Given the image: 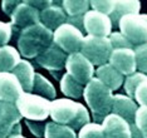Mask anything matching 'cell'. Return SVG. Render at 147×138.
I'll use <instances>...</instances> for the list:
<instances>
[{
	"label": "cell",
	"mask_w": 147,
	"mask_h": 138,
	"mask_svg": "<svg viewBox=\"0 0 147 138\" xmlns=\"http://www.w3.org/2000/svg\"><path fill=\"white\" fill-rule=\"evenodd\" d=\"M49 116L55 123L68 126L73 131H81L86 124L91 123L89 113L83 104L65 98L51 102Z\"/></svg>",
	"instance_id": "obj_1"
},
{
	"label": "cell",
	"mask_w": 147,
	"mask_h": 138,
	"mask_svg": "<svg viewBox=\"0 0 147 138\" xmlns=\"http://www.w3.org/2000/svg\"><path fill=\"white\" fill-rule=\"evenodd\" d=\"M54 32L44 26L42 23L25 28L18 38L19 53L25 58H36L51 46Z\"/></svg>",
	"instance_id": "obj_2"
},
{
	"label": "cell",
	"mask_w": 147,
	"mask_h": 138,
	"mask_svg": "<svg viewBox=\"0 0 147 138\" xmlns=\"http://www.w3.org/2000/svg\"><path fill=\"white\" fill-rule=\"evenodd\" d=\"M84 99L93 114L96 123H101L112 112L113 94L98 78H93L84 88Z\"/></svg>",
	"instance_id": "obj_3"
},
{
	"label": "cell",
	"mask_w": 147,
	"mask_h": 138,
	"mask_svg": "<svg viewBox=\"0 0 147 138\" xmlns=\"http://www.w3.org/2000/svg\"><path fill=\"white\" fill-rule=\"evenodd\" d=\"M121 34L135 46L147 44L146 14H129L119 20Z\"/></svg>",
	"instance_id": "obj_4"
},
{
	"label": "cell",
	"mask_w": 147,
	"mask_h": 138,
	"mask_svg": "<svg viewBox=\"0 0 147 138\" xmlns=\"http://www.w3.org/2000/svg\"><path fill=\"white\" fill-rule=\"evenodd\" d=\"M113 52L109 38H101V36H84L81 54H83L93 65H105L109 62L111 54Z\"/></svg>",
	"instance_id": "obj_5"
},
{
	"label": "cell",
	"mask_w": 147,
	"mask_h": 138,
	"mask_svg": "<svg viewBox=\"0 0 147 138\" xmlns=\"http://www.w3.org/2000/svg\"><path fill=\"white\" fill-rule=\"evenodd\" d=\"M16 108L22 117L29 120H44L49 116L51 100L32 93H24L16 100Z\"/></svg>",
	"instance_id": "obj_6"
},
{
	"label": "cell",
	"mask_w": 147,
	"mask_h": 138,
	"mask_svg": "<svg viewBox=\"0 0 147 138\" xmlns=\"http://www.w3.org/2000/svg\"><path fill=\"white\" fill-rule=\"evenodd\" d=\"M53 42L65 53L74 54V53H81L84 36L81 30L65 23L54 32Z\"/></svg>",
	"instance_id": "obj_7"
},
{
	"label": "cell",
	"mask_w": 147,
	"mask_h": 138,
	"mask_svg": "<svg viewBox=\"0 0 147 138\" xmlns=\"http://www.w3.org/2000/svg\"><path fill=\"white\" fill-rule=\"evenodd\" d=\"M22 114L14 103L0 102V138H11L22 133Z\"/></svg>",
	"instance_id": "obj_8"
},
{
	"label": "cell",
	"mask_w": 147,
	"mask_h": 138,
	"mask_svg": "<svg viewBox=\"0 0 147 138\" xmlns=\"http://www.w3.org/2000/svg\"><path fill=\"white\" fill-rule=\"evenodd\" d=\"M65 69L68 74H71L82 85H87L93 79V74H94L93 64L81 53H74V54L68 55Z\"/></svg>",
	"instance_id": "obj_9"
},
{
	"label": "cell",
	"mask_w": 147,
	"mask_h": 138,
	"mask_svg": "<svg viewBox=\"0 0 147 138\" xmlns=\"http://www.w3.org/2000/svg\"><path fill=\"white\" fill-rule=\"evenodd\" d=\"M84 30L88 35L108 38L112 32V22L108 15L98 13L96 10H88L84 14Z\"/></svg>",
	"instance_id": "obj_10"
},
{
	"label": "cell",
	"mask_w": 147,
	"mask_h": 138,
	"mask_svg": "<svg viewBox=\"0 0 147 138\" xmlns=\"http://www.w3.org/2000/svg\"><path fill=\"white\" fill-rule=\"evenodd\" d=\"M68 55L69 54H67L64 50H62L53 42L45 52L36 57L35 63L43 68L48 69L49 72H63V69L65 68Z\"/></svg>",
	"instance_id": "obj_11"
},
{
	"label": "cell",
	"mask_w": 147,
	"mask_h": 138,
	"mask_svg": "<svg viewBox=\"0 0 147 138\" xmlns=\"http://www.w3.org/2000/svg\"><path fill=\"white\" fill-rule=\"evenodd\" d=\"M11 25L15 29H25L40 23V11L29 5L26 1H22L11 14Z\"/></svg>",
	"instance_id": "obj_12"
},
{
	"label": "cell",
	"mask_w": 147,
	"mask_h": 138,
	"mask_svg": "<svg viewBox=\"0 0 147 138\" xmlns=\"http://www.w3.org/2000/svg\"><path fill=\"white\" fill-rule=\"evenodd\" d=\"M20 82L13 73H0V102L16 103L24 94Z\"/></svg>",
	"instance_id": "obj_13"
},
{
	"label": "cell",
	"mask_w": 147,
	"mask_h": 138,
	"mask_svg": "<svg viewBox=\"0 0 147 138\" xmlns=\"http://www.w3.org/2000/svg\"><path fill=\"white\" fill-rule=\"evenodd\" d=\"M109 64L113 68L117 69L122 75H132L136 73V55L133 49H113L111 58H109Z\"/></svg>",
	"instance_id": "obj_14"
},
{
	"label": "cell",
	"mask_w": 147,
	"mask_h": 138,
	"mask_svg": "<svg viewBox=\"0 0 147 138\" xmlns=\"http://www.w3.org/2000/svg\"><path fill=\"white\" fill-rule=\"evenodd\" d=\"M105 138H132L131 127L123 118L116 114H108L102 122Z\"/></svg>",
	"instance_id": "obj_15"
},
{
	"label": "cell",
	"mask_w": 147,
	"mask_h": 138,
	"mask_svg": "<svg viewBox=\"0 0 147 138\" xmlns=\"http://www.w3.org/2000/svg\"><path fill=\"white\" fill-rule=\"evenodd\" d=\"M65 10L63 9V1H52V5L40 11V23L52 32L67 23Z\"/></svg>",
	"instance_id": "obj_16"
},
{
	"label": "cell",
	"mask_w": 147,
	"mask_h": 138,
	"mask_svg": "<svg viewBox=\"0 0 147 138\" xmlns=\"http://www.w3.org/2000/svg\"><path fill=\"white\" fill-rule=\"evenodd\" d=\"M137 104L135 100L123 94H116L113 96V104H112V113L121 117L131 126L135 124L136 113H137Z\"/></svg>",
	"instance_id": "obj_17"
},
{
	"label": "cell",
	"mask_w": 147,
	"mask_h": 138,
	"mask_svg": "<svg viewBox=\"0 0 147 138\" xmlns=\"http://www.w3.org/2000/svg\"><path fill=\"white\" fill-rule=\"evenodd\" d=\"M96 75L111 90H117L123 83V75L117 69L113 68L109 63L98 67V69L96 70Z\"/></svg>",
	"instance_id": "obj_18"
},
{
	"label": "cell",
	"mask_w": 147,
	"mask_h": 138,
	"mask_svg": "<svg viewBox=\"0 0 147 138\" xmlns=\"http://www.w3.org/2000/svg\"><path fill=\"white\" fill-rule=\"evenodd\" d=\"M11 73L18 78L20 82L23 89L26 93L33 92V85H34V78H35V72L34 68L28 60H20L19 64L11 70Z\"/></svg>",
	"instance_id": "obj_19"
},
{
	"label": "cell",
	"mask_w": 147,
	"mask_h": 138,
	"mask_svg": "<svg viewBox=\"0 0 147 138\" xmlns=\"http://www.w3.org/2000/svg\"><path fill=\"white\" fill-rule=\"evenodd\" d=\"M140 9H141V3L137 1V0H131V1L119 0V1H115V9H113L112 14L109 15L112 25L118 26L119 20L123 16L129 14H138Z\"/></svg>",
	"instance_id": "obj_20"
},
{
	"label": "cell",
	"mask_w": 147,
	"mask_h": 138,
	"mask_svg": "<svg viewBox=\"0 0 147 138\" xmlns=\"http://www.w3.org/2000/svg\"><path fill=\"white\" fill-rule=\"evenodd\" d=\"M20 54L10 45L0 46V73H11L20 62Z\"/></svg>",
	"instance_id": "obj_21"
},
{
	"label": "cell",
	"mask_w": 147,
	"mask_h": 138,
	"mask_svg": "<svg viewBox=\"0 0 147 138\" xmlns=\"http://www.w3.org/2000/svg\"><path fill=\"white\" fill-rule=\"evenodd\" d=\"M61 90L69 98H81L84 93V88L81 83H78L71 74H63L61 79Z\"/></svg>",
	"instance_id": "obj_22"
},
{
	"label": "cell",
	"mask_w": 147,
	"mask_h": 138,
	"mask_svg": "<svg viewBox=\"0 0 147 138\" xmlns=\"http://www.w3.org/2000/svg\"><path fill=\"white\" fill-rule=\"evenodd\" d=\"M33 92L36 96H40L45 99H54L55 98V88L54 85L49 82L45 77H43L42 74L35 73V78H34V85H33Z\"/></svg>",
	"instance_id": "obj_23"
},
{
	"label": "cell",
	"mask_w": 147,
	"mask_h": 138,
	"mask_svg": "<svg viewBox=\"0 0 147 138\" xmlns=\"http://www.w3.org/2000/svg\"><path fill=\"white\" fill-rule=\"evenodd\" d=\"M45 138H77L76 132L68 126L58 124L55 122H48L45 128Z\"/></svg>",
	"instance_id": "obj_24"
},
{
	"label": "cell",
	"mask_w": 147,
	"mask_h": 138,
	"mask_svg": "<svg viewBox=\"0 0 147 138\" xmlns=\"http://www.w3.org/2000/svg\"><path fill=\"white\" fill-rule=\"evenodd\" d=\"M91 1L87 0H65L63 1V9L68 16H81L84 15L89 9Z\"/></svg>",
	"instance_id": "obj_25"
},
{
	"label": "cell",
	"mask_w": 147,
	"mask_h": 138,
	"mask_svg": "<svg viewBox=\"0 0 147 138\" xmlns=\"http://www.w3.org/2000/svg\"><path fill=\"white\" fill-rule=\"evenodd\" d=\"M145 80H147V75L143 73H140V72H136V73H133L132 75L127 77L125 80V90L127 93V97L133 98V97H135L136 88L142 82H145Z\"/></svg>",
	"instance_id": "obj_26"
},
{
	"label": "cell",
	"mask_w": 147,
	"mask_h": 138,
	"mask_svg": "<svg viewBox=\"0 0 147 138\" xmlns=\"http://www.w3.org/2000/svg\"><path fill=\"white\" fill-rule=\"evenodd\" d=\"M79 138H105L102 124L98 123H88L79 131Z\"/></svg>",
	"instance_id": "obj_27"
},
{
	"label": "cell",
	"mask_w": 147,
	"mask_h": 138,
	"mask_svg": "<svg viewBox=\"0 0 147 138\" xmlns=\"http://www.w3.org/2000/svg\"><path fill=\"white\" fill-rule=\"evenodd\" d=\"M136 55V65L140 73H143L147 75V44L136 46L135 49Z\"/></svg>",
	"instance_id": "obj_28"
},
{
	"label": "cell",
	"mask_w": 147,
	"mask_h": 138,
	"mask_svg": "<svg viewBox=\"0 0 147 138\" xmlns=\"http://www.w3.org/2000/svg\"><path fill=\"white\" fill-rule=\"evenodd\" d=\"M91 6L96 11L109 16L115 9V1L113 0H92Z\"/></svg>",
	"instance_id": "obj_29"
},
{
	"label": "cell",
	"mask_w": 147,
	"mask_h": 138,
	"mask_svg": "<svg viewBox=\"0 0 147 138\" xmlns=\"http://www.w3.org/2000/svg\"><path fill=\"white\" fill-rule=\"evenodd\" d=\"M135 123L142 133L143 138H147V107H140L137 109Z\"/></svg>",
	"instance_id": "obj_30"
},
{
	"label": "cell",
	"mask_w": 147,
	"mask_h": 138,
	"mask_svg": "<svg viewBox=\"0 0 147 138\" xmlns=\"http://www.w3.org/2000/svg\"><path fill=\"white\" fill-rule=\"evenodd\" d=\"M109 40H111V44H112L113 49H123V48L133 49V45L121 34V33H118V32L111 33V35H109Z\"/></svg>",
	"instance_id": "obj_31"
},
{
	"label": "cell",
	"mask_w": 147,
	"mask_h": 138,
	"mask_svg": "<svg viewBox=\"0 0 147 138\" xmlns=\"http://www.w3.org/2000/svg\"><path fill=\"white\" fill-rule=\"evenodd\" d=\"M26 126H28L29 131L32 132V134H34L35 137H43L45 134V128H47V123L42 122V120H25Z\"/></svg>",
	"instance_id": "obj_32"
},
{
	"label": "cell",
	"mask_w": 147,
	"mask_h": 138,
	"mask_svg": "<svg viewBox=\"0 0 147 138\" xmlns=\"http://www.w3.org/2000/svg\"><path fill=\"white\" fill-rule=\"evenodd\" d=\"M13 34V26L9 23L0 22V46H5L10 42Z\"/></svg>",
	"instance_id": "obj_33"
},
{
	"label": "cell",
	"mask_w": 147,
	"mask_h": 138,
	"mask_svg": "<svg viewBox=\"0 0 147 138\" xmlns=\"http://www.w3.org/2000/svg\"><path fill=\"white\" fill-rule=\"evenodd\" d=\"M137 102L141 104V107H147V80L142 82L135 90V97Z\"/></svg>",
	"instance_id": "obj_34"
},
{
	"label": "cell",
	"mask_w": 147,
	"mask_h": 138,
	"mask_svg": "<svg viewBox=\"0 0 147 138\" xmlns=\"http://www.w3.org/2000/svg\"><path fill=\"white\" fill-rule=\"evenodd\" d=\"M83 19H84V15H81V16H68V18H67V24L73 25L74 28H77L78 30H81V32L83 33V32H86Z\"/></svg>",
	"instance_id": "obj_35"
},
{
	"label": "cell",
	"mask_w": 147,
	"mask_h": 138,
	"mask_svg": "<svg viewBox=\"0 0 147 138\" xmlns=\"http://www.w3.org/2000/svg\"><path fill=\"white\" fill-rule=\"evenodd\" d=\"M22 1L19 0H4L1 3L3 4V10L5 11V14H8L9 16H11V14L14 13V10L18 8V5L20 4Z\"/></svg>",
	"instance_id": "obj_36"
},
{
	"label": "cell",
	"mask_w": 147,
	"mask_h": 138,
	"mask_svg": "<svg viewBox=\"0 0 147 138\" xmlns=\"http://www.w3.org/2000/svg\"><path fill=\"white\" fill-rule=\"evenodd\" d=\"M26 3L29 5H32L33 8H35L36 10H39V11H43L44 9L52 5V1H49V0H40V1H38V0H30V1H26Z\"/></svg>",
	"instance_id": "obj_37"
},
{
	"label": "cell",
	"mask_w": 147,
	"mask_h": 138,
	"mask_svg": "<svg viewBox=\"0 0 147 138\" xmlns=\"http://www.w3.org/2000/svg\"><path fill=\"white\" fill-rule=\"evenodd\" d=\"M11 138H25V137H23L22 134H19V136H14V137H11Z\"/></svg>",
	"instance_id": "obj_38"
},
{
	"label": "cell",
	"mask_w": 147,
	"mask_h": 138,
	"mask_svg": "<svg viewBox=\"0 0 147 138\" xmlns=\"http://www.w3.org/2000/svg\"><path fill=\"white\" fill-rule=\"evenodd\" d=\"M146 18H147V14H146Z\"/></svg>",
	"instance_id": "obj_39"
}]
</instances>
